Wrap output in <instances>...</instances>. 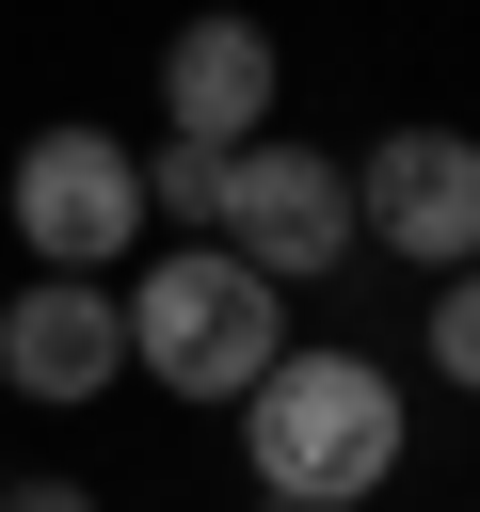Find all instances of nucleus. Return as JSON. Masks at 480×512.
Returning a JSON list of instances; mask_svg holds the SVG:
<instances>
[{
	"label": "nucleus",
	"instance_id": "obj_7",
	"mask_svg": "<svg viewBox=\"0 0 480 512\" xmlns=\"http://www.w3.org/2000/svg\"><path fill=\"white\" fill-rule=\"evenodd\" d=\"M272 96H288V48L256 16H176V48H160V128L176 144H256Z\"/></svg>",
	"mask_w": 480,
	"mask_h": 512
},
{
	"label": "nucleus",
	"instance_id": "obj_11",
	"mask_svg": "<svg viewBox=\"0 0 480 512\" xmlns=\"http://www.w3.org/2000/svg\"><path fill=\"white\" fill-rule=\"evenodd\" d=\"M272 512H304V496H272Z\"/></svg>",
	"mask_w": 480,
	"mask_h": 512
},
{
	"label": "nucleus",
	"instance_id": "obj_1",
	"mask_svg": "<svg viewBox=\"0 0 480 512\" xmlns=\"http://www.w3.org/2000/svg\"><path fill=\"white\" fill-rule=\"evenodd\" d=\"M240 464H256V496L368 512V496L416 464V384H400L384 352H352V336L272 352V368H256V400H240Z\"/></svg>",
	"mask_w": 480,
	"mask_h": 512
},
{
	"label": "nucleus",
	"instance_id": "obj_8",
	"mask_svg": "<svg viewBox=\"0 0 480 512\" xmlns=\"http://www.w3.org/2000/svg\"><path fill=\"white\" fill-rule=\"evenodd\" d=\"M432 384H448V400H480V256H464V272H432Z\"/></svg>",
	"mask_w": 480,
	"mask_h": 512
},
{
	"label": "nucleus",
	"instance_id": "obj_2",
	"mask_svg": "<svg viewBox=\"0 0 480 512\" xmlns=\"http://www.w3.org/2000/svg\"><path fill=\"white\" fill-rule=\"evenodd\" d=\"M112 304H128V368H144V384H176V400H224V416H240V400H256V368L288 352V288H272V272H240L224 240L144 256Z\"/></svg>",
	"mask_w": 480,
	"mask_h": 512
},
{
	"label": "nucleus",
	"instance_id": "obj_4",
	"mask_svg": "<svg viewBox=\"0 0 480 512\" xmlns=\"http://www.w3.org/2000/svg\"><path fill=\"white\" fill-rule=\"evenodd\" d=\"M0 208H16L32 272H96V288H112V256L144 240V160H128V128H80V112H64V128L16 144Z\"/></svg>",
	"mask_w": 480,
	"mask_h": 512
},
{
	"label": "nucleus",
	"instance_id": "obj_3",
	"mask_svg": "<svg viewBox=\"0 0 480 512\" xmlns=\"http://www.w3.org/2000/svg\"><path fill=\"white\" fill-rule=\"evenodd\" d=\"M208 240H224L240 272H272V288H320V272L352 256V160L304 144V128L224 144V208H208Z\"/></svg>",
	"mask_w": 480,
	"mask_h": 512
},
{
	"label": "nucleus",
	"instance_id": "obj_6",
	"mask_svg": "<svg viewBox=\"0 0 480 512\" xmlns=\"http://www.w3.org/2000/svg\"><path fill=\"white\" fill-rule=\"evenodd\" d=\"M0 384L48 400V416L112 400V384H128V304H112L96 272H32V288L0 304Z\"/></svg>",
	"mask_w": 480,
	"mask_h": 512
},
{
	"label": "nucleus",
	"instance_id": "obj_12",
	"mask_svg": "<svg viewBox=\"0 0 480 512\" xmlns=\"http://www.w3.org/2000/svg\"><path fill=\"white\" fill-rule=\"evenodd\" d=\"M0 480H16V464H0Z\"/></svg>",
	"mask_w": 480,
	"mask_h": 512
},
{
	"label": "nucleus",
	"instance_id": "obj_5",
	"mask_svg": "<svg viewBox=\"0 0 480 512\" xmlns=\"http://www.w3.org/2000/svg\"><path fill=\"white\" fill-rule=\"evenodd\" d=\"M352 240L400 272H464L480 256V128H368L352 160Z\"/></svg>",
	"mask_w": 480,
	"mask_h": 512
},
{
	"label": "nucleus",
	"instance_id": "obj_9",
	"mask_svg": "<svg viewBox=\"0 0 480 512\" xmlns=\"http://www.w3.org/2000/svg\"><path fill=\"white\" fill-rule=\"evenodd\" d=\"M144 208H176V224L208 240V208H224V144H176V128H160V160H144Z\"/></svg>",
	"mask_w": 480,
	"mask_h": 512
},
{
	"label": "nucleus",
	"instance_id": "obj_10",
	"mask_svg": "<svg viewBox=\"0 0 480 512\" xmlns=\"http://www.w3.org/2000/svg\"><path fill=\"white\" fill-rule=\"evenodd\" d=\"M0 512H96L80 480H0Z\"/></svg>",
	"mask_w": 480,
	"mask_h": 512
}]
</instances>
